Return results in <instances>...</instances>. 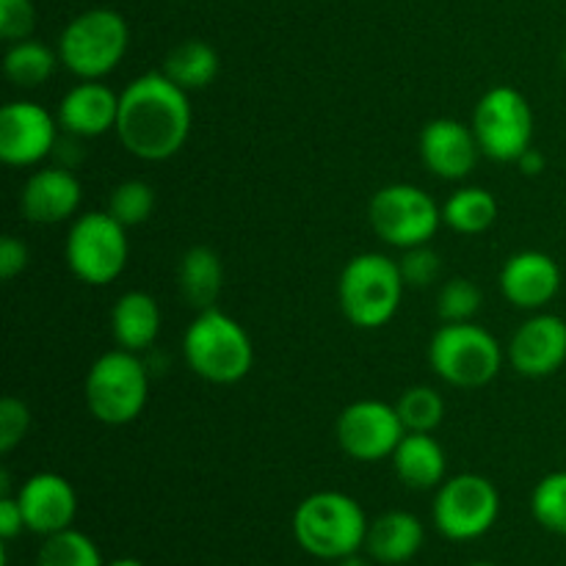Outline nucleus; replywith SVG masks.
<instances>
[{
    "label": "nucleus",
    "instance_id": "8",
    "mask_svg": "<svg viewBox=\"0 0 566 566\" xmlns=\"http://www.w3.org/2000/svg\"><path fill=\"white\" fill-rule=\"evenodd\" d=\"M64 258L75 280L94 287L108 285L125 271L130 258L127 227H122L108 210L77 216L66 232Z\"/></svg>",
    "mask_w": 566,
    "mask_h": 566
},
{
    "label": "nucleus",
    "instance_id": "28",
    "mask_svg": "<svg viewBox=\"0 0 566 566\" xmlns=\"http://www.w3.org/2000/svg\"><path fill=\"white\" fill-rule=\"evenodd\" d=\"M398 418H401L403 429L420 431V434H431L437 426L446 420V401L434 387H409L398 396L396 401Z\"/></svg>",
    "mask_w": 566,
    "mask_h": 566
},
{
    "label": "nucleus",
    "instance_id": "21",
    "mask_svg": "<svg viewBox=\"0 0 566 566\" xmlns=\"http://www.w3.org/2000/svg\"><path fill=\"white\" fill-rule=\"evenodd\" d=\"M392 470L409 490H437L446 481V448L431 434L407 431L392 453Z\"/></svg>",
    "mask_w": 566,
    "mask_h": 566
},
{
    "label": "nucleus",
    "instance_id": "14",
    "mask_svg": "<svg viewBox=\"0 0 566 566\" xmlns=\"http://www.w3.org/2000/svg\"><path fill=\"white\" fill-rule=\"evenodd\" d=\"M509 363L525 379H547L566 363V321L553 313L531 315L512 337Z\"/></svg>",
    "mask_w": 566,
    "mask_h": 566
},
{
    "label": "nucleus",
    "instance_id": "41",
    "mask_svg": "<svg viewBox=\"0 0 566 566\" xmlns=\"http://www.w3.org/2000/svg\"><path fill=\"white\" fill-rule=\"evenodd\" d=\"M564 66H566V53H564Z\"/></svg>",
    "mask_w": 566,
    "mask_h": 566
},
{
    "label": "nucleus",
    "instance_id": "3",
    "mask_svg": "<svg viewBox=\"0 0 566 566\" xmlns=\"http://www.w3.org/2000/svg\"><path fill=\"white\" fill-rule=\"evenodd\" d=\"M182 357L199 379L210 385H235L252 370L254 346L249 332L232 315L210 307L188 324Z\"/></svg>",
    "mask_w": 566,
    "mask_h": 566
},
{
    "label": "nucleus",
    "instance_id": "19",
    "mask_svg": "<svg viewBox=\"0 0 566 566\" xmlns=\"http://www.w3.org/2000/svg\"><path fill=\"white\" fill-rule=\"evenodd\" d=\"M119 94L99 81H83L72 86L59 103V127L77 138H97L116 130Z\"/></svg>",
    "mask_w": 566,
    "mask_h": 566
},
{
    "label": "nucleus",
    "instance_id": "11",
    "mask_svg": "<svg viewBox=\"0 0 566 566\" xmlns=\"http://www.w3.org/2000/svg\"><path fill=\"white\" fill-rule=\"evenodd\" d=\"M473 133L481 155L497 164H517L520 155L534 147V111L525 94L512 86L490 88L473 111Z\"/></svg>",
    "mask_w": 566,
    "mask_h": 566
},
{
    "label": "nucleus",
    "instance_id": "1",
    "mask_svg": "<svg viewBox=\"0 0 566 566\" xmlns=\"http://www.w3.org/2000/svg\"><path fill=\"white\" fill-rule=\"evenodd\" d=\"M191 122L188 92L164 72H147L119 94L116 136L133 158L149 164L175 158L186 147Z\"/></svg>",
    "mask_w": 566,
    "mask_h": 566
},
{
    "label": "nucleus",
    "instance_id": "33",
    "mask_svg": "<svg viewBox=\"0 0 566 566\" xmlns=\"http://www.w3.org/2000/svg\"><path fill=\"white\" fill-rule=\"evenodd\" d=\"M31 429V409L25 401L6 396L0 401V453H11Z\"/></svg>",
    "mask_w": 566,
    "mask_h": 566
},
{
    "label": "nucleus",
    "instance_id": "22",
    "mask_svg": "<svg viewBox=\"0 0 566 566\" xmlns=\"http://www.w3.org/2000/svg\"><path fill=\"white\" fill-rule=\"evenodd\" d=\"M111 332L125 352H147L160 335V307L147 291H127L111 310Z\"/></svg>",
    "mask_w": 566,
    "mask_h": 566
},
{
    "label": "nucleus",
    "instance_id": "30",
    "mask_svg": "<svg viewBox=\"0 0 566 566\" xmlns=\"http://www.w3.org/2000/svg\"><path fill=\"white\" fill-rule=\"evenodd\" d=\"M155 188L144 180H125L111 191L108 213L122 227H138L153 216Z\"/></svg>",
    "mask_w": 566,
    "mask_h": 566
},
{
    "label": "nucleus",
    "instance_id": "40",
    "mask_svg": "<svg viewBox=\"0 0 566 566\" xmlns=\"http://www.w3.org/2000/svg\"><path fill=\"white\" fill-rule=\"evenodd\" d=\"M470 566H497V564H486V562H481V564H470Z\"/></svg>",
    "mask_w": 566,
    "mask_h": 566
},
{
    "label": "nucleus",
    "instance_id": "9",
    "mask_svg": "<svg viewBox=\"0 0 566 566\" xmlns=\"http://www.w3.org/2000/svg\"><path fill=\"white\" fill-rule=\"evenodd\" d=\"M368 221L376 235L396 249L431 243L442 224V208L412 182H392L370 197Z\"/></svg>",
    "mask_w": 566,
    "mask_h": 566
},
{
    "label": "nucleus",
    "instance_id": "29",
    "mask_svg": "<svg viewBox=\"0 0 566 566\" xmlns=\"http://www.w3.org/2000/svg\"><path fill=\"white\" fill-rule=\"evenodd\" d=\"M531 514L551 534L566 536V470L547 473L531 492Z\"/></svg>",
    "mask_w": 566,
    "mask_h": 566
},
{
    "label": "nucleus",
    "instance_id": "2",
    "mask_svg": "<svg viewBox=\"0 0 566 566\" xmlns=\"http://www.w3.org/2000/svg\"><path fill=\"white\" fill-rule=\"evenodd\" d=\"M368 517L346 492H313L293 512V536L298 547L321 562H340L365 551Z\"/></svg>",
    "mask_w": 566,
    "mask_h": 566
},
{
    "label": "nucleus",
    "instance_id": "12",
    "mask_svg": "<svg viewBox=\"0 0 566 566\" xmlns=\"http://www.w3.org/2000/svg\"><path fill=\"white\" fill-rule=\"evenodd\" d=\"M401 418L396 403L363 398L354 401L337 415L335 437L340 451L354 462H381L396 453L398 442L403 440Z\"/></svg>",
    "mask_w": 566,
    "mask_h": 566
},
{
    "label": "nucleus",
    "instance_id": "7",
    "mask_svg": "<svg viewBox=\"0 0 566 566\" xmlns=\"http://www.w3.org/2000/svg\"><path fill=\"white\" fill-rule=\"evenodd\" d=\"M429 365L446 385L462 390L486 387L503 368V348L484 326L442 324L429 343Z\"/></svg>",
    "mask_w": 566,
    "mask_h": 566
},
{
    "label": "nucleus",
    "instance_id": "20",
    "mask_svg": "<svg viewBox=\"0 0 566 566\" xmlns=\"http://www.w3.org/2000/svg\"><path fill=\"white\" fill-rule=\"evenodd\" d=\"M423 523H420L412 512L392 509V512L379 514V517L368 525L365 553H368V558H374L376 564L398 566L412 562V558L418 556L420 547H423Z\"/></svg>",
    "mask_w": 566,
    "mask_h": 566
},
{
    "label": "nucleus",
    "instance_id": "37",
    "mask_svg": "<svg viewBox=\"0 0 566 566\" xmlns=\"http://www.w3.org/2000/svg\"><path fill=\"white\" fill-rule=\"evenodd\" d=\"M517 166H520V171H523L525 177H539L542 171L547 169V158L539 153V149L528 147V149H525V153L517 158Z\"/></svg>",
    "mask_w": 566,
    "mask_h": 566
},
{
    "label": "nucleus",
    "instance_id": "10",
    "mask_svg": "<svg viewBox=\"0 0 566 566\" xmlns=\"http://www.w3.org/2000/svg\"><path fill=\"white\" fill-rule=\"evenodd\" d=\"M501 514V495L486 475L462 473L437 486L431 503L434 528L451 542H473L490 534Z\"/></svg>",
    "mask_w": 566,
    "mask_h": 566
},
{
    "label": "nucleus",
    "instance_id": "35",
    "mask_svg": "<svg viewBox=\"0 0 566 566\" xmlns=\"http://www.w3.org/2000/svg\"><path fill=\"white\" fill-rule=\"evenodd\" d=\"M28 269V247L14 235L0 241V280L11 282L17 274Z\"/></svg>",
    "mask_w": 566,
    "mask_h": 566
},
{
    "label": "nucleus",
    "instance_id": "24",
    "mask_svg": "<svg viewBox=\"0 0 566 566\" xmlns=\"http://www.w3.org/2000/svg\"><path fill=\"white\" fill-rule=\"evenodd\" d=\"M219 70L221 59L213 44L202 42V39H188V42H180L169 50L160 72L186 92H199L216 81Z\"/></svg>",
    "mask_w": 566,
    "mask_h": 566
},
{
    "label": "nucleus",
    "instance_id": "34",
    "mask_svg": "<svg viewBox=\"0 0 566 566\" xmlns=\"http://www.w3.org/2000/svg\"><path fill=\"white\" fill-rule=\"evenodd\" d=\"M36 25V9L31 0H0V36L9 44L31 39Z\"/></svg>",
    "mask_w": 566,
    "mask_h": 566
},
{
    "label": "nucleus",
    "instance_id": "15",
    "mask_svg": "<svg viewBox=\"0 0 566 566\" xmlns=\"http://www.w3.org/2000/svg\"><path fill=\"white\" fill-rule=\"evenodd\" d=\"M479 138L473 125L440 116L420 130V158L440 180H464L479 164Z\"/></svg>",
    "mask_w": 566,
    "mask_h": 566
},
{
    "label": "nucleus",
    "instance_id": "38",
    "mask_svg": "<svg viewBox=\"0 0 566 566\" xmlns=\"http://www.w3.org/2000/svg\"><path fill=\"white\" fill-rule=\"evenodd\" d=\"M337 566H370V562H368V558L359 556V553H352V556L340 558V562H337Z\"/></svg>",
    "mask_w": 566,
    "mask_h": 566
},
{
    "label": "nucleus",
    "instance_id": "27",
    "mask_svg": "<svg viewBox=\"0 0 566 566\" xmlns=\"http://www.w3.org/2000/svg\"><path fill=\"white\" fill-rule=\"evenodd\" d=\"M36 566H105L99 547L94 545L92 536L83 531L66 528L53 536H44L39 547Z\"/></svg>",
    "mask_w": 566,
    "mask_h": 566
},
{
    "label": "nucleus",
    "instance_id": "6",
    "mask_svg": "<svg viewBox=\"0 0 566 566\" xmlns=\"http://www.w3.org/2000/svg\"><path fill=\"white\" fill-rule=\"evenodd\" d=\"M88 415L105 426H127L144 412L149 370L136 352L114 348L94 359L83 385Z\"/></svg>",
    "mask_w": 566,
    "mask_h": 566
},
{
    "label": "nucleus",
    "instance_id": "26",
    "mask_svg": "<svg viewBox=\"0 0 566 566\" xmlns=\"http://www.w3.org/2000/svg\"><path fill=\"white\" fill-rule=\"evenodd\" d=\"M59 64V50L48 48L36 39H22V42L9 44V50H6L3 75L17 88H36L53 77Z\"/></svg>",
    "mask_w": 566,
    "mask_h": 566
},
{
    "label": "nucleus",
    "instance_id": "16",
    "mask_svg": "<svg viewBox=\"0 0 566 566\" xmlns=\"http://www.w3.org/2000/svg\"><path fill=\"white\" fill-rule=\"evenodd\" d=\"M25 531L39 536H53L72 528L77 514L75 486L59 473H33L17 492Z\"/></svg>",
    "mask_w": 566,
    "mask_h": 566
},
{
    "label": "nucleus",
    "instance_id": "17",
    "mask_svg": "<svg viewBox=\"0 0 566 566\" xmlns=\"http://www.w3.org/2000/svg\"><path fill=\"white\" fill-rule=\"evenodd\" d=\"M81 199L83 188L75 171L64 169V166H44V169L33 171L22 186L20 210L31 224L53 227L75 219Z\"/></svg>",
    "mask_w": 566,
    "mask_h": 566
},
{
    "label": "nucleus",
    "instance_id": "4",
    "mask_svg": "<svg viewBox=\"0 0 566 566\" xmlns=\"http://www.w3.org/2000/svg\"><path fill=\"white\" fill-rule=\"evenodd\" d=\"M403 282L398 260L379 252L357 254L340 271L337 298L348 324L357 329H379L396 318L403 298Z\"/></svg>",
    "mask_w": 566,
    "mask_h": 566
},
{
    "label": "nucleus",
    "instance_id": "23",
    "mask_svg": "<svg viewBox=\"0 0 566 566\" xmlns=\"http://www.w3.org/2000/svg\"><path fill=\"white\" fill-rule=\"evenodd\" d=\"M177 287L188 307H193L197 313L216 307L221 287H224V265H221L219 252H213L210 247L188 249L177 269Z\"/></svg>",
    "mask_w": 566,
    "mask_h": 566
},
{
    "label": "nucleus",
    "instance_id": "32",
    "mask_svg": "<svg viewBox=\"0 0 566 566\" xmlns=\"http://www.w3.org/2000/svg\"><path fill=\"white\" fill-rule=\"evenodd\" d=\"M398 269H401L407 287H429L440 280L442 258L437 249H431V243H423V247L403 249Z\"/></svg>",
    "mask_w": 566,
    "mask_h": 566
},
{
    "label": "nucleus",
    "instance_id": "36",
    "mask_svg": "<svg viewBox=\"0 0 566 566\" xmlns=\"http://www.w3.org/2000/svg\"><path fill=\"white\" fill-rule=\"evenodd\" d=\"M25 531V517H22V509L17 495H0V539L11 542Z\"/></svg>",
    "mask_w": 566,
    "mask_h": 566
},
{
    "label": "nucleus",
    "instance_id": "25",
    "mask_svg": "<svg viewBox=\"0 0 566 566\" xmlns=\"http://www.w3.org/2000/svg\"><path fill=\"white\" fill-rule=\"evenodd\" d=\"M497 219V199L479 186H464L453 191L442 205V221L459 235H481Z\"/></svg>",
    "mask_w": 566,
    "mask_h": 566
},
{
    "label": "nucleus",
    "instance_id": "31",
    "mask_svg": "<svg viewBox=\"0 0 566 566\" xmlns=\"http://www.w3.org/2000/svg\"><path fill=\"white\" fill-rule=\"evenodd\" d=\"M484 302V293L475 285L473 280H448L446 285L437 293V315H440L446 324H464V321H473L475 313L481 310Z\"/></svg>",
    "mask_w": 566,
    "mask_h": 566
},
{
    "label": "nucleus",
    "instance_id": "5",
    "mask_svg": "<svg viewBox=\"0 0 566 566\" xmlns=\"http://www.w3.org/2000/svg\"><path fill=\"white\" fill-rule=\"evenodd\" d=\"M130 48V25L114 9L81 11L66 22L59 36V59L81 81H99L111 75Z\"/></svg>",
    "mask_w": 566,
    "mask_h": 566
},
{
    "label": "nucleus",
    "instance_id": "13",
    "mask_svg": "<svg viewBox=\"0 0 566 566\" xmlns=\"http://www.w3.org/2000/svg\"><path fill=\"white\" fill-rule=\"evenodd\" d=\"M59 142V119L44 105L14 99L0 111V158L9 166H36Z\"/></svg>",
    "mask_w": 566,
    "mask_h": 566
},
{
    "label": "nucleus",
    "instance_id": "39",
    "mask_svg": "<svg viewBox=\"0 0 566 566\" xmlns=\"http://www.w3.org/2000/svg\"><path fill=\"white\" fill-rule=\"evenodd\" d=\"M105 566H147V564L138 562V558H116V562H111Z\"/></svg>",
    "mask_w": 566,
    "mask_h": 566
},
{
    "label": "nucleus",
    "instance_id": "18",
    "mask_svg": "<svg viewBox=\"0 0 566 566\" xmlns=\"http://www.w3.org/2000/svg\"><path fill=\"white\" fill-rule=\"evenodd\" d=\"M503 298L520 310H542L562 291V269L556 260L536 249L512 254L497 276Z\"/></svg>",
    "mask_w": 566,
    "mask_h": 566
}]
</instances>
